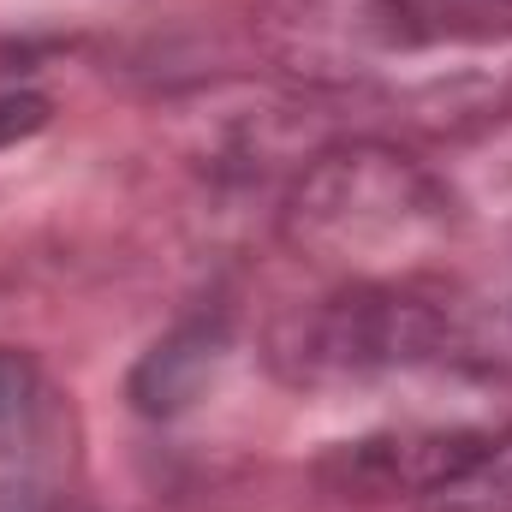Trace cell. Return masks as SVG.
Returning <instances> with one entry per match:
<instances>
[{"mask_svg":"<svg viewBox=\"0 0 512 512\" xmlns=\"http://www.w3.org/2000/svg\"><path fill=\"white\" fill-rule=\"evenodd\" d=\"M251 30L280 72L316 90L370 84L411 60L429 36L411 0H262Z\"/></svg>","mask_w":512,"mask_h":512,"instance_id":"obj_3","label":"cell"},{"mask_svg":"<svg viewBox=\"0 0 512 512\" xmlns=\"http://www.w3.org/2000/svg\"><path fill=\"white\" fill-rule=\"evenodd\" d=\"M411 6H417V12H423V18H429V6H435V0H411Z\"/></svg>","mask_w":512,"mask_h":512,"instance_id":"obj_9","label":"cell"},{"mask_svg":"<svg viewBox=\"0 0 512 512\" xmlns=\"http://www.w3.org/2000/svg\"><path fill=\"white\" fill-rule=\"evenodd\" d=\"M465 310L411 292L405 280H352L334 298L304 304L274 334L280 376L304 387L370 382L423 364H465Z\"/></svg>","mask_w":512,"mask_h":512,"instance_id":"obj_2","label":"cell"},{"mask_svg":"<svg viewBox=\"0 0 512 512\" xmlns=\"http://www.w3.org/2000/svg\"><path fill=\"white\" fill-rule=\"evenodd\" d=\"M489 435L477 429H382L340 441L316 459V483L334 501H423Z\"/></svg>","mask_w":512,"mask_h":512,"instance_id":"obj_4","label":"cell"},{"mask_svg":"<svg viewBox=\"0 0 512 512\" xmlns=\"http://www.w3.org/2000/svg\"><path fill=\"white\" fill-rule=\"evenodd\" d=\"M227 358V316H191L179 328H167L126 376V399L143 417H179L203 387L215 382Z\"/></svg>","mask_w":512,"mask_h":512,"instance_id":"obj_5","label":"cell"},{"mask_svg":"<svg viewBox=\"0 0 512 512\" xmlns=\"http://www.w3.org/2000/svg\"><path fill=\"white\" fill-rule=\"evenodd\" d=\"M280 227L292 251L322 268L352 280H405L453 239L459 209L417 155L382 137H352L298 167Z\"/></svg>","mask_w":512,"mask_h":512,"instance_id":"obj_1","label":"cell"},{"mask_svg":"<svg viewBox=\"0 0 512 512\" xmlns=\"http://www.w3.org/2000/svg\"><path fill=\"white\" fill-rule=\"evenodd\" d=\"M48 114H54L48 96H36V90H0V149L36 137V131L48 126Z\"/></svg>","mask_w":512,"mask_h":512,"instance_id":"obj_8","label":"cell"},{"mask_svg":"<svg viewBox=\"0 0 512 512\" xmlns=\"http://www.w3.org/2000/svg\"><path fill=\"white\" fill-rule=\"evenodd\" d=\"M417 512H512V429L489 435L447 483H435Z\"/></svg>","mask_w":512,"mask_h":512,"instance_id":"obj_6","label":"cell"},{"mask_svg":"<svg viewBox=\"0 0 512 512\" xmlns=\"http://www.w3.org/2000/svg\"><path fill=\"white\" fill-rule=\"evenodd\" d=\"M48 429V382L42 364L18 346H0V453H24L36 447V435Z\"/></svg>","mask_w":512,"mask_h":512,"instance_id":"obj_7","label":"cell"}]
</instances>
